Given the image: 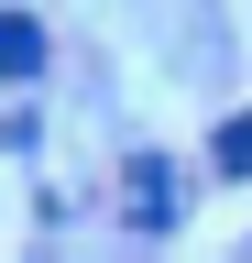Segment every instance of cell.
I'll use <instances>...</instances> for the list:
<instances>
[{
	"label": "cell",
	"mask_w": 252,
	"mask_h": 263,
	"mask_svg": "<svg viewBox=\"0 0 252 263\" xmlns=\"http://www.w3.org/2000/svg\"><path fill=\"white\" fill-rule=\"evenodd\" d=\"M219 164H230V176H252V121H230V132H219Z\"/></svg>",
	"instance_id": "3957f363"
},
{
	"label": "cell",
	"mask_w": 252,
	"mask_h": 263,
	"mask_svg": "<svg viewBox=\"0 0 252 263\" xmlns=\"http://www.w3.org/2000/svg\"><path fill=\"white\" fill-rule=\"evenodd\" d=\"M132 219H143V230L176 219V164H132Z\"/></svg>",
	"instance_id": "6da1fadb"
},
{
	"label": "cell",
	"mask_w": 252,
	"mask_h": 263,
	"mask_svg": "<svg viewBox=\"0 0 252 263\" xmlns=\"http://www.w3.org/2000/svg\"><path fill=\"white\" fill-rule=\"evenodd\" d=\"M33 66H44V33L22 11H0V77H33Z\"/></svg>",
	"instance_id": "7a4b0ae2"
}]
</instances>
